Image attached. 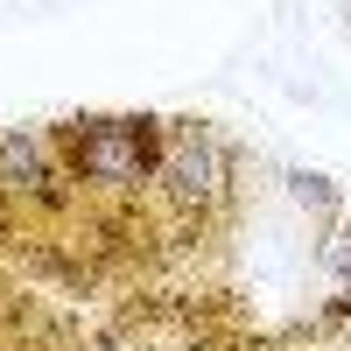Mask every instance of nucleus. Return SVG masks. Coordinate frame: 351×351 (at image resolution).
Returning <instances> with one entry per match:
<instances>
[{"mask_svg": "<svg viewBox=\"0 0 351 351\" xmlns=\"http://www.w3.org/2000/svg\"><path fill=\"white\" fill-rule=\"evenodd\" d=\"M49 134L84 204L141 197L169 148V120H155V112H84V120H56Z\"/></svg>", "mask_w": 351, "mask_h": 351, "instance_id": "nucleus-1", "label": "nucleus"}, {"mask_svg": "<svg viewBox=\"0 0 351 351\" xmlns=\"http://www.w3.org/2000/svg\"><path fill=\"white\" fill-rule=\"evenodd\" d=\"M155 190L169 211L183 218H218L225 197H232V162H225V141L204 127V120H169V148H162V169H155Z\"/></svg>", "mask_w": 351, "mask_h": 351, "instance_id": "nucleus-2", "label": "nucleus"}, {"mask_svg": "<svg viewBox=\"0 0 351 351\" xmlns=\"http://www.w3.org/2000/svg\"><path fill=\"white\" fill-rule=\"evenodd\" d=\"M0 204L28 218H56L77 204V183L64 155H56V134L49 127H8L0 134Z\"/></svg>", "mask_w": 351, "mask_h": 351, "instance_id": "nucleus-3", "label": "nucleus"}, {"mask_svg": "<svg viewBox=\"0 0 351 351\" xmlns=\"http://www.w3.org/2000/svg\"><path fill=\"white\" fill-rule=\"evenodd\" d=\"M288 197H295L302 211H344V204H351L330 176H316V169H295V176H288Z\"/></svg>", "mask_w": 351, "mask_h": 351, "instance_id": "nucleus-4", "label": "nucleus"}]
</instances>
